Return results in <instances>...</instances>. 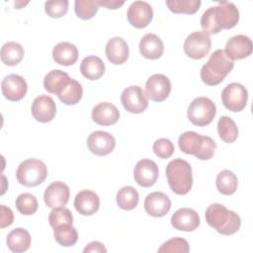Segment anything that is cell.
Listing matches in <instances>:
<instances>
[{
    "label": "cell",
    "mask_w": 253,
    "mask_h": 253,
    "mask_svg": "<svg viewBox=\"0 0 253 253\" xmlns=\"http://www.w3.org/2000/svg\"><path fill=\"white\" fill-rule=\"evenodd\" d=\"M16 176L21 185L36 187L45 180L47 168L42 160L29 158L20 163L16 171Z\"/></svg>",
    "instance_id": "6"
},
{
    "label": "cell",
    "mask_w": 253,
    "mask_h": 253,
    "mask_svg": "<svg viewBox=\"0 0 253 253\" xmlns=\"http://www.w3.org/2000/svg\"><path fill=\"white\" fill-rule=\"evenodd\" d=\"M84 253H89V252H107L106 247L104 246L103 243L99 241H92L90 242L84 249Z\"/></svg>",
    "instance_id": "44"
},
{
    "label": "cell",
    "mask_w": 253,
    "mask_h": 253,
    "mask_svg": "<svg viewBox=\"0 0 253 253\" xmlns=\"http://www.w3.org/2000/svg\"><path fill=\"white\" fill-rule=\"evenodd\" d=\"M139 51L147 59H158L164 52L163 42L155 34H146L139 42Z\"/></svg>",
    "instance_id": "24"
},
{
    "label": "cell",
    "mask_w": 253,
    "mask_h": 253,
    "mask_svg": "<svg viewBox=\"0 0 253 253\" xmlns=\"http://www.w3.org/2000/svg\"><path fill=\"white\" fill-rule=\"evenodd\" d=\"M121 102L124 108L131 114L143 113L148 107V98L141 87L132 85L126 87L122 95Z\"/></svg>",
    "instance_id": "10"
},
{
    "label": "cell",
    "mask_w": 253,
    "mask_h": 253,
    "mask_svg": "<svg viewBox=\"0 0 253 253\" xmlns=\"http://www.w3.org/2000/svg\"><path fill=\"white\" fill-rule=\"evenodd\" d=\"M82 95L83 89L81 84L71 78L56 96L65 105H75L81 100Z\"/></svg>",
    "instance_id": "31"
},
{
    "label": "cell",
    "mask_w": 253,
    "mask_h": 253,
    "mask_svg": "<svg viewBox=\"0 0 253 253\" xmlns=\"http://www.w3.org/2000/svg\"><path fill=\"white\" fill-rule=\"evenodd\" d=\"M116 199L118 206L122 210L131 211L136 208L139 201V196L135 188L131 186H125L118 191Z\"/></svg>",
    "instance_id": "33"
},
{
    "label": "cell",
    "mask_w": 253,
    "mask_h": 253,
    "mask_svg": "<svg viewBox=\"0 0 253 253\" xmlns=\"http://www.w3.org/2000/svg\"><path fill=\"white\" fill-rule=\"evenodd\" d=\"M1 89L2 94L6 99L12 102H17L26 96L28 84L22 76L18 74H9L2 80Z\"/></svg>",
    "instance_id": "15"
},
{
    "label": "cell",
    "mask_w": 253,
    "mask_h": 253,
    "mask_svg": "<svg viewBox=\"0 0 253 253\" xmlns=\"http://www.w3.org/2000/svg\"><path fill=\"white\" fill-rule=\"evenodd\" d=\"M7 247L15 253L25 252L30 248L31 235L27 229L18 227L10 231L6 238Z\"/></svg>",
    "instance_id": "26"
},
{
    "label": "cell",
    "mask_w": 253,
    "mask_h": 253,
    "mask_svg": "<svg viewBox=\"0 0 253 253\" xmlns=\"http://www.w3.org/2000/svg\"><path fill=\"white\" fill-rule=\"evenodd\" d=\"M171 92L170 79L163 74H153L145 83V94L154 102H163Z\"/></svg>",
    "instance_id": "11"
},
{
    "label": "cell",
    "mask_w": 253,
    "mask_h": 253,
    "mask_svg": "<svg viewBox=\"0 0 253 253\" xmlns=\"http://www.w3.org/2000/svg\"><path fill=\"white\" fill-rule=\"evenodd\" d=\"M205 217L208 224L222 235L236 233L241 225L240 216L220 204L210 205L206 211Z\"/></svg>",
    "instance_id": "2"
},
{
    "label": "cell",
    "mask_w": 253,
    "mask_h": 253,
    "mask_svg": "<svg viewBox=\"0 0 253 253\" xmlns=\"http://www.w3.org/2000/svg\"><path fill=\"white\" fill-rule=\"evenodd\" d=\"M216 114L215 104L207 97L195 98L189 105L187 116L189 121L198 126L210 125Z\"/></svg>",
    "instance_id": "7"
},
{
    "label": "cell",
    "mask_w": 253,
    "mask_h": 253,
    "mask_svg": "<svg viewBox=\"0 0 253 253\" xmlns=\"http://www.w3.org/2000/svg\"><path fill=\"white\" fill-rule=\"evenodd\" d=\"M126 17L132 27L143 29L152 21L153 10L150 4L145 1H134L129 5Z\"/></svg>",
    "instance_id": "12"
},
{
    "label": "cell",
    "mask_w": 253,
    "mask_h": 253,
    "mask_svg": "<svg viewBox=\"0 0 253 253\" xmlns=\"http://www.w3.org/2000/svg\"><path fill=\"white\" fill-rule=\"evenodd\" d=\"M98 6H103L107 9H119L121 6L125 4V1H118V0H97L96 1Z\"/></svg>",
    "instance_id": "43"
},
{
    "label": "cell",
    "mask_w": 253,
    "mask_h": 253,
    "mask_svg": "<svg viewBox=\"0 0 253 253\" xmlns=\"http://www.w3.org/2000/svg\"><path fill=\"white\" fill-rule=\"evenodd\" d=\"M67 0H50L44 3V11L50 18H60L67 13Z\"/></svg>",
    "instance_id": "40"
},
{
    "label": "cell",
    "mask_w": 253,
    "mask_h": 253,
    "mask_svg": "<svg viewBox=\"0 0 253 253\" xmlns=\"http://www.w3.org/2000/svg\"><path fill=\"white\" fill-rule=\"evenodd\" d=\"M217 132L221 140L227 143L234 142L238 137V128L235 122L227 117L222 116L217 122Z\"/></svg>",
    "instance_id": "34"
},
{
    "label": "cell",
    "mask_w": 253,
    "mask_h": 253,
    "mask_svg": "<svg viewBox=\"0 0 253 253\" xmlns=\"http://www.w3.org/2000/svg\"><path fill=\"white\" fill-rule=\"evenodd\" d=\"M74 11L78 18L90 20L98 12V4L94 0H75Z\"/></svg>",
    "instance_id": "37"
},
{
    "label": "cell",
    "mask_w": 253,
    "mask_h": 253,
    "mask_svg": "<svg viewBox=\"0 0 253 253\" xmlns=\"http://www.w3.org/2000/svg\"><path fill=\"white\" fill-rule=\"evenodd\" d=\"M166 177L170 189L177 195H186L193 186L192 167L187 160L177 158L166 166Z\"/></svg>",
    "instance_id": "5"
},
{
    "label": "cell",
    "mask_w": 253,
    "mask_h": 253,
    "mask_svg": "<svg viewBox=\"0 0 253 253\" xmlns=\"http://www.w3.org/2000/svg\"><path fill=\"white\" fill-rule=\"evenodd\" d=\"M52 59L55 61V63L60 65H73L78 59V49L76 45L71 42H58L52 48Z\"/></svg>",
    "instance_id": "25"
},
{
    "label": "cell",
    "mask_w": 253,
    "mask_h": 253,
    "mask_svg": "<svg viewBox=\"0 0 253 253\" xmlns=\"http://www.w3.org/2000/svg\"><path fill=\"white\" fill-rule=\"evenodd\" d=\"M201 219L199 213L190 208H181L171 216L172 226L181 231H194L199 227Z\"/></svg>",
    "instance_id": "18"
},
{
    "label": "cell",
    "mask_w": 253,
    "mask_h": 253,
    "mask_svg": "<svg viewBox=\"0 0 253 253\" xmlns=\"http://www.w3.org/2000/svg\"><path fill=\"white\" fill-rule=\"evenodd\" d=\"M106 67L103 60L96 55H88L84 57L80 63V71L82 75L89 80H98L105 73Z\"/></svg>",
    "instance_id": "27"
},
{
    "label": "cell",
    "mask_w": 253,
    "mask_h": 253,
    "mask_svg": "<svg viewBox=\"0 0 253 253\" xmlns=\"http://www.w3.org/2000/svg\"><path fill=\"white\" fill-rule=\"evenodd\" d=\"M70 79L71 78L66 72L59 69H53L44 76L43 87L48 93L57 95Z\"/></svg>",
    "instance_id": "28"
},
{
    "label": "cell",
    "mask_w": 253,
    "mask_h": 253,
    "mask_svg": "<svg viewBox=\"0 0 253 253\" xmlns=\"http://www.w3.org/2000/svg\"><path fill=\"white\" fill-rule=\"evenodd\" d=\"M211 47V37L204 31H196L190 34L183 45L184 52L193 59L204 58L210 52Z\"/></svg>",
    "instance_id": "8"
},
{
    "label": "cell",
    "mask_w": 253,
    "mask_h": 253,
    "mask_svg": "<svg viewBox=\"0 0 253 253\" xmlns=\"http://www.w3.org/2000/svg\"><path fill=\"white\" fill-rule=\"evenodd\" d=\"M248 100V92L240 83H230L221 92L223 106L231 112H241L245 109Z\"/></svg>",
    "instance_id": "9"
},
{
    "label": "cell",
    "mask_w": 253,
    "mask_h": 253,
    "mask_svg": "<svg viewBox=\"0 0 253 253\" xmlns=\"http://www.w3.org/2000/svg\"><path fill=\"white\" fill-rule=\"evenodd\" d=\"M200 0H167L168 9L175 14H195L201 6Z\"/></svg>",
    "instance_id": "35"
},
{
    "label": "cell",
    "mask_w": 253,
    "mask_h": 253,
    "mask_svg": "<svg viewBox=\"0 0 253 253\" xmlns=\"http://www.w3.org/2000/svg\"><path fill=\"white\" fill-rule=\"evenodd\" d=\"M48 221L52 228L64 223L72 224L73 215L71 211L64 207L54 208L48 214Z\"/></svg>",
    "instance_id": "38"
},
{
    "label": "cell",
    "mask_w": 253,
    "mask_h": 253,
    "mask_svg": "<svg viewBox=\"0 0 253 253\" xmlns=\"http://www.w3.org/2000/svg\"><path fill=\"white\" fill-rule=\"evenodd\" d=\"M234 67V62L229 59L223 49H216L203 65L200 75L202 81L209 86L221 83Z\"/></svg>",
    "instance_id": "3"
},
{
    "label": "cell",
    "mask_w": 253,
    "mask_h": 253,
    "mask_svg": "<svg viewBox=\"0 0 253 253\" xmlns=\"http://www.w3.org/2000/svg\"><path fill=\"white\" fill-rule=\"evenodd\" d=\"M190 251L189 243L181 237H174L165 241L159 248L158 252L166 253H187Z\"/></svg>",
    "instance_id": "39"
},
{
    "label": "cell",
    "mask_w": 253,
    "mask_h": 253,
    "mask_svg": "<svg viewBox=\"0 0 253 253\" xmlns=\"http://www.w3.org/2000/svg\"><path fill=\"white\" fill-rule=\"evenodd\" d=\"M239 21V11L231 2L222 1L210 7L201 17V27L208 35L218 34L222 29L234 28Z\"/></svg>",
    "instance_id": "1"
},
{
    "label": "cell",
    "mask_w": 253,
    "mask_h": 253,
    "mask_svg": "<svg viewBox=\"0 0 253 253\" xmlns=\"http://www.w3.org/2000/svg\"><path fill=\"white\" fill-rule=\"evenodd\" d=\"M53 236L55 241L64 247L73 246L78 240V233L76 228L69 223H64L54 227Z\"/></svg>",
    "instance_id": "32"
},
{
    "label": "cell",
    "mask_w": 253,
    "mask_h": 253,
    "mask_svg": "<svg viewBox=\"0 0 253 253\" xmlns=\"http://www.w3.org/2000/svg\"><path fill=\"white\" fill-rule=\"evenodd\" d=\"M252 41L245 35H236L230 38L224 48L226 56L232 61L248 57L252 53Z\"/></svg>",
    "instance_id": "14"
},
{
    "label": "cell",
    "mask_w": 253,
    "mask_h": 253,
    "mask_svg": "<svg viewBox=\"0 0 253 253\" xmlns=\"http://www.w3.org/2000/svg\"><path fill=\"white\" fill-rule=\"evenodd\" d=\"M91 116L93 122L100 126H112L119 121L120 112L114 104L102 102L93 108Z\"/></svg>",
    "instance_id": "23"
},
{
    "label": "cell",
    "mask_w": 253,
    "mask_h": 253,
    "mask_svg": "<svg viewBox=\"0 0 253 253\" xmlns=\"http://www.w3.org/2000/svg\"><path fill=\"white\" fill-rule=\"evenodd\" d=\"M69 197V187L61 181H55L46 187L43 194V201L47 208L54 209L64 207L68 203Z\"/></svg>",
    "instance_id": "16"
},
{
    "label": "cell",
    "mask_w": 253,
    "mask_h": 253,
    "mask_svg": "<svg viewBox=\"0 0 253 253\" xmlns=\"http://www.w3.org/2000/svg\"><path fill=\"white\" fill-rule=\"evenodd\" d=\"M15 204L19 212L24 215L34 214L39 208L37 198L30 193L20 194L17 197Z\"/></svg>",
    "instance_id": "36"
},
{
    "label": "cell",
    "mask_w": 253,
    "mask_h": 253,
    "mask_svg": "<svg viewBox=\"0 0 253 253\" xmlns=\"http://www.w3.org/2000/svg\"><path fill=\"white\" fill-rule=\"evenodd\" d=\"M87 146L93 154L98 156H105L114 150L116 146V140L115 137L109 132L96 130L88 136Z\"/></svg>",
    "instance_id": "17"
},
{
    "label": "cell",
    "mask_w": 253,
    "mask_h": 253,
    "mask_svg": "<svg viewBox=\"0 0 253 253\" xmlns=\"http://www.w3.org/2000/svg\"><path fill=\"white\" fill-rule=\"evenodd\" d=\"M178 145L182 152L192 154L200 160H209L214 155L216 144L208 135H201L195 131H185L178 139Z\"/></svg>",
    "instance_id": "4"
},
{
    "label": "cell",
    "mask_w": 253,
    "mask_h": 253,
    "mask_svg": "<svg viewBox=\"0 0 253 253\" xmlns=\"http://www.w3.org/2000/svg\"><path fill=\"white\" fill-rule=\"evenodd\" d=\"M74 208L82 215H92L100 208V199L95 192L82 190L75 196Z\"/></svg>",
    "instance_id": "22"
},
{
    "label": "cell",
    "mask_w": 253,
    "mask_h": 253,
    "mask_svg": "<svg viewBox=\"0 0 253 253\" xmlns=\"http://www.w3.org/2000/svg\"><path fill=\"white\" fill-rule=\"evenodd\" d=\"M153 152L156 156L162 159H167L171 157L175 151L174 144L168 138H159L153 143Z\"/></svg>",
    "instance_id": "41"
},
{
    "label": "cell",
    "mask_w": 253,
    "mask_h": 253,
    "mask_svg": "<svg viewBox=\"0 0 253 253\" xmlns=\"http://www.w3.org/2000/svg\"><path fill=\"white\" fill-rule=\"evenodd\" d=\"M1 211V221H0V227L5 228L9 225H11L14 221V214L10 208H7L4 205L0 206Z\"/></svg>",
    "instance_id": "42"
},
{
    "label": "cell",
    "mask_w": 253,
    "mask_h": 253,
    "mask_svg": "<svg viewBox=\"0 0 253 253\" xmlns=\"http://www.w3.org/2000/svg\"><path fill=\"white\" fill-rule=\"evenodd\" d=\"M145 211L153 217H162L167 214L171 209V201L168 196L162 192H153L146 196L144 200Z\"/></svg>",
    "instance_id": "20"
},
{
    "label": "cell",
    "mask_w": 253,
    "mask_h": 253,
    "mask_svg": "<svg viewBox=\"0 0 253 253\" xmlns=\"http://www.w3.org/2000/svg\"><path fill=\"white\" fill-rule=\"evenodd\" d=\"M159 176L157 164L151 159L139 160L133 170V177L135 182L143 188L152 187Z\"/></svg>",
    "instance_id": "13"
},
{
    "label": "cell",
    "mask_w": 253,
    "mask_h": 253,
    "mask_svg": "<svg viewBox=\"0 0 253 253\" xmlns=\"http://www.w3.org/2000/svg\"><path fill=\"white\" fill-rule=\"evenodd\" d=\"M215 185L217 191L220 194L230 196L234 194L237 190L238 179L232 171L224 169L217 174Z\"/></svg>",
    "instance_id": "30"
},
{
    "label": "cell",
    "mask_w": 253,
    "mask_h": 253,
    "mask_svg": "<svg viewBox=\"0 0 253 253\" xmlns=\"http://www.w3.org/2000/svg\"><path fill=\"white\" fill-rule=\"evenodd\" d=\"M105 53L111 63L120 65L127 60L129 49L126 42L123 38L114 37L108 41L105 47Z\"/></svg>",
    "instance_id": "21"
},
{
    "label": "cell",
    "mask_w": 253,
    "mask_h": 253,
    "mask_svg": "<svg viewBox=\"0 0 253 253\" xmlns=\"http://www.w3.org/2000/svg\"><path fill=\"white\" fill-rule=\"evenodd\" d=\"M32 115L40 123L51 122L56 114V106L53 99L47 95L38 96L32 104Z\"/></svg>",
    "instance_id": "19"
},
{
    "label": "cell",
    "mask_w": 253,
    "mask_h": 253,
    "mask_svg": "<svg viewBox=\"0 0 253 253\" xmlns=\"http://www.w3.org/2000/svg\"><path fill=\"white\" fill-rule=\"evenodd\" d=\"M24 47L16 42H8L1 47V60L5 65L14 66L20 63L24 57Z\"/></svg>",
    "instance_id": "29"
}]
</instances>
